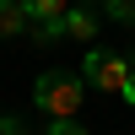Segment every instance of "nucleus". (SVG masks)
<instances>
[{
    "mask_svg": "<svg viewBox=\"0 0 135 135\" xmlns=\"http://www.w3.org/2000/svg\"><path fill=\"white\" fill-rule=\"evenodd\" d=\"M81 92H86V81H76L70 70H43L32 81V103L49 119H76L81 114Z\"/></svg>",
    "mask_w": 135,
    "mask_h": 135,
    "instance_id": "f257e3e1",
    "label": "nucleus"
},
{
    "mask_svg": "<svg viewBox=\"0 0 135 135\" xmlns=\"http://www.w3.org/2000/svg\"><path fill=\"white\" fill-rule=\"evenodd\" d=\"M81 76H86V86H97V92H119V86L130 81V60L124 54H108V49H86Z\"/></svg>",
    "mask_w": 135,
    "mask_h": 135,
    "instance_id": "f03ea898",
    "label": "nucleus"
},
{
    "mask_svg": "<svg viewBox=\"0 0 135 135\" xmlns=\"http://www.w3.org/2000/svg\"><path fill=\"white\" fill-rule=\"evenodd\" d=\"M65 38H81V43H92V38H97V16H92L86 6L65 11Z\"/></svg>",
    "mask_w": 135,
    "mask_h": 135,
    "instance_id": "7ed1b4c3",
    "label": "nucleus"
},
{
    "mask_svg": "<svg viewBox=\"0 0 135 135\" xmlns=\"http://www.w3.org/2000/svg\"><path fill=\"white\" fill-rule=\"evenodd\" d=\"M27 11H22V0H0V38H16V32H27Z\"/></svg>",
    "mask_w": 135,
    "mask_h": 135,
    "instance_id": "20e7f679",
    "label": "nucleus"
},
{
    "mask_svg": "<svg viewBox=\"0 0 135 135\" xmlns=\"http://www.w3.org/2000/svg\"><path fill=\"white\" fill-rule=\"evenodd\" d=\"M22 11H27V22H49V16H65L70 0H22Z\"/></svg>",
    "mask_w": 135,
    "mask_h": 135,
    "instance_id": "39448f33",
    "label": "nucleus"
},
{
    "mask_svg": "<svg viewBox=\"0 0 135 135\" xmlns=\"http://www.w3.org/2000/svg\"><path fill=\"white\" fill-rule=\"evenodd\" d=\"M27 38H38V43H60V38H65V16H49V22H32V27H27Z\"/></svg>",
    "mask_w": 135,
    "mask_h": 135,
    "instance_id": "423d86ee",
    "label": "nucleus"
},
{
    "mask_svg": "<svg viewBox=\"0 0 135 135\" xmlns=\"http://www.w3.org/2000/svg\"><path fill=\"white\" fill-rule=\"evenodd\" d=\"M103 11L114 22H124V27H135V0H103Z\"/></svg>",
    "mask_w": 135,
    "mask_h": 135,
    "instance_id": "0eeeda50",
    "label": "nucleus"
},
{
    "mask_svg": "<svg viewBox=\"0 0 135 135\" xmlns=\"http://www.w3.org/2000/svg\"><path fill=\"white\" fill-rule=\"evenodd\" d=\"M49 135H86L76 119H49Z\"/></svg>",
    "mask_w": 135,
    "mask_h": 135,
    "instance_id": "6e6552de",
    "label": "nucleus"
},
{
    "mask_svg": "<svg viewBox=\"0 0 135 135\" xmlns=\"http://www.w3.org/2000/svg\"><path fill=\"white\" fill-rule=\"evenodd\" d=\"M119 92H124V103L135 108V70H130V81H124V86H119Z\"/></svg>",
    "mask_w": 135,
    "mask_h": 135,
    "instance_id": "1a4fd4ad",
    "label": "nucleus"
},
{
    "mask_svg": "<svg viewBox=\"0 0 135 135\" xmlns=\"http://www.w3.org/2000/svg\"><path fill=\"white\" fill-rule=\"evenodd\" d=\"M11 130H16V119H11V114H0V135H11Z\"/></svg>",
    "mask_w": 135,
    "mask_h": 135,
    "instance_id": "9d476101",
    "label": "nucleus"
},
{
    "mask_svg": "<svg viewBox=\"0 0 135 135\" xmlns=\"http://www.w3.org/2000/svg\"><path fill=\"white\" fill-rule=\"evenodd\" d=\"M11 135H32V130H22V124H16V130H11Z\"/></svg>",
    "mask_w": 135,
    "mask_h": 135,
    "instance_id": "9b49d317",
    "label": "nucleus"
},
{
    "mask_svg": "<svg viewBox=\"0 0 135 135\" xmlns=\"http://www.w3.org/2000/svg\"><path fill=\"white\" fill-rule=\"evenodd\" d=\"M130 70H135V49H130Z\"/></svg>",
    "mask_w": 135,
    "mask_h": 135,
    "instance_id": "f8f14e48",
    "label": "nucleus"
},
{
    "mask_svg": "<svg viewBox=\"0 0 135 135\" xmlns=\"http://www.w3.org/2000/svg\"><path fill=\"white\" fill-rule=\"evenodd\" d=\"M76 6H92V0H76Z\"/></svg>",
    "mask_w": 135,
    "mask_h": 135,
    "instance_id": "ddd939ff",
    "label": "nucleus"
}]
</instances>
